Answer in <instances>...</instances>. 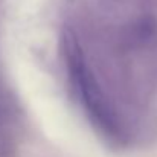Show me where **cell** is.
I'll return each instance as SVG.
<instances>
[{"label":"cell","instance_id":"cell-1","mask_svg":"<svg viewBox=\"0 0 157 157\" xmlns=\"http://www.w3.org/2000/svg\"><path fill=\"white\" fill-rule=\"evenodd\" d=\"M64 53L72 86L78 93L79 101L90 116L93 125L110 139H122L119 121L104 96L99 84L96 82L93 73L87 67L78 40H75L70 32L64 34Z\"/></svg>","mask_w":157,"mask_h":157}]
</instances>
